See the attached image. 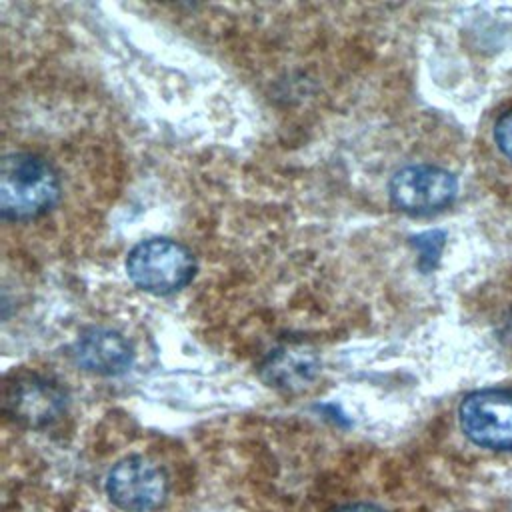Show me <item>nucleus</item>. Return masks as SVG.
<instances>
[{"label": "nucleus", "instance_id": "f257e3e1", "mask_svg": "<svg viewBox=\"0 0 512 512\" xmlns=\"http://www.w3.org/2000/svg\"><path fill=\"white\" fill-rule=\"evenodd\" d=\"M60 194V176L48 160L32 152L4 156L0 168V214L4 220L40 218L56 206Z\"/></svg>", "mask_w": 512, "mask_h": 512}, {"label": "nucleus", "instance_id": "f03ea898", "mask_svg": "<svg viewBox=\"0 0 512 512\" xmlns=\"http://www.w3.org/2000/svg\"><path fill=\"white\" fill-rule=\"evenodd\" d=\"M126 274L140 290L168 296L192 282L196 260L192 252L176 240L148 238L128 252Z\"/></svg>", "mask_w": 512, "mask_h": 512}, {"label": "nucleus", "instance_id": "7ed1b4c3", "mask_svg": "<svg viewBox=\"0 0 512 512\" xmlns=\"http://www.w3.org/2000/svg\"><path fill=\"white\" fill-rule=\"evenodd\" d=\"M466 438L488 450H512V390L484 388L468 394L458 408Z\"/></svg>", "mask_w": 512, "mask_h": 512}, {"label": "nucleus", "instance_id": "20e7f679", "mask_svg": "<svg viewBox=\"0 0 512 512\" xmlns=\"http://www.w3.org/2000/svg\"><path fill=\"white\" fill-rule=\"evenodd\" d=\"M458 182L452 172L434 164H410L394 172L388 184L390 202L406 214L424 216L452 204Z\"/></svg>", "mask_w": 512, "mask_h": 512}, {"label": "nucleus", "instance_id": "39448f33", "mask_svg": "<svg viewBox=\"0 0 512 512\" xmlns=\"http://www.w3.org/2000/svg\"><path fill=\"white\" fill-rule=\"evenodd\" d=\"M4 412L20 426L46 428L66 412V392L36 372L14 374L4 384Z\"/></svg>", "mask_w": 512, "mask_h": 512}, {"label": "nucleus", "instance_id": "423d86ee", "mask_svg": "<svg viewBox=\"0 0 512 512\" xmlns=\"http://www.w3.org/2000/svg\"><path fill=\"white\" fill-rule=\"evenodd\" d=\"M168 492L164 470L144 456H126L106 476V494L114 506L126 512H150Z\"/></svg>", "mask_w": 512, "mask_h": 512}, {"label": "nucleus", "instance_id": "0eeeda50", "mask_svg": "<svg viewBox=\"0 0 512 512\" xmlns=\"http://www.w3.org/2000/svg\"><path fill=\"white\" fill-rule=\"evenodd\" d=\"M76 366L98 376H118L130 370L134 350L116 330L104 326L84 328L72 346Z\"/></svg>", "mask_w": 512, "mask_h": 512}, {"label": "nucleus", "instance_id": "6e6552de", "mask_svg": "<svg viewBox=\"0 0 512 512\" xmlns=\"http://www.w3.org/2000/svg\"><path fill=\"white\" fill-rule=\"evenodd\" d=\"M322 362L314 350L302 344H282L266 354L258 374L274 390L296 394L308 390L320 376Z\"/></svg>", "mask_w": 512, "mask_h": 512}, {"label": "nucleus", "instance_id": "1a4fd4ad", "mask_svg": "<svg viewBox=\"0 0 512 512\" xmlns=\"http://www.w3.org/2000/svg\"><path fill=\"white\" fill-rule=\"evenodd\" d=\"M412 244L420 252V266L424 270H430L438 264V256H440L442 246H444V232H440V230L424 232V234L416 236Z\"/></svg>", "mask_w": 512, "mask_h": 512}, {"label": "nucleus", "instance_id": "9d476101", "mask_svg": "<svg viewBox=\"0 0 512 512\" xmlns=\"http://www.w3.org/2000/svg\"><path fill=\"white\" fill-rule=\"evenodd\" d=\"M494 140L500 152L512 160V110L504 112L494 124Z\"/></svg>", "mask_w": 512, "mask_h": 512}, {"label": "nucleus", "instance_id": "9b49d317", "mask_svg": "<svg viewBox=\"0 0 512 512\" xmlns=\"http://www.w3.org/2000/svg\"><path fill=\"white\" fill-rule=\"evenodd\" d=\"M336 512H384V510H380L376 506H368V504H354V506H344Z\"/></svg>", "mask_w": 512, "mask_h": 512}]
</instances>
